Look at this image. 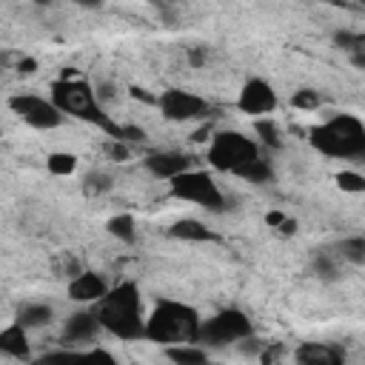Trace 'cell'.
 <instances>
[{"label": "cell", "mask_w": 365, "mask_h": 365, "mask_svg": "<svg viewBox=\"0 0 365 365\" xmlns=\"http://www.w3.org/2000/svg\"><path fill=\"white\" fill-rule=\"evenodd\" d=\"M168 237L182 240V242H214L217 240V234L205 222H200L194 217H182V220L171 222L168 225Z\"/></svg>", "instance_id": "9a60e30c"}, {"label": "cell", "mask_w": 365, "mask_h": 365, "mask_svg": "<svg viewBox=\"0 0 365 365\" xmlns=\"http://www.w3.org/2000/svg\"><path fill=\"white\" fill-rule=\"evenodd\" d=\"M336 188L345 191V194H365V174L354 171V168H342L336 177H334Z\"/></svg>", "instance_id": "603a6c76"}, {"label": "cell", "mask_w": 365, "mask_h": 365, "mask_svg": "<svg viewBox=\"0 0 365 365\" xmlns=\"http://www.w3.org/2000/svg\"><path fill=\"white\" fill-rule=\"evenodd\" d=\"M351 63H354L356 68H365V51H359V54H351Z\"/></svg>", "instance_id": "e575fe53"}, {"label": "cell", "mask_w": 365, "mask_h": 365, "mask_svg": "<svg viewBox=\"0 0 365 365\" xmlns=\"http://www.w3.org/2000/svg\"><path fill=\"white\" fill-rule=\"evenodd\" d=\"M54 319V308L48 302H23L17 311V322L23 328H43Z\"/></svg>", "instance_id": "e0dca14e"}, {"label": "cell", "mask_w": 365, "mask_h": 365, "mask_svg": "<svg viewBox=\"0 0 365 365\" xmlns=\"http://www.w3.org/2000/svg\"><path fill=\"white\" fill-rule=\"evenodd\" d=\"M205 160L214 171L222 174H234V177H245L259 160V143L237 128H222L217 134H211L208 148H205Z\"/></svg>", "instance_id": "5b68a950"}, {"label": "cell", "mask_w": 365, "mask_h": 365, "mask_svg": "<svg viewBox=\"0 0 365 365\" xmlns=\"http://www.w3.org/2000/svg\"><path fill=\"white\" fill-rule=\"evenodd\" d=\"M168 191H171L174 200L194 202V205H200L205 211H214V214L225 211V197H222L217 180L202 168H191V171L174 177L168 182Z\"/></svg>", "instance_id": "8992f818"}, {"label": "cell", "mask_w": 365, "mask_h": 365, "mask_svg": "<svg viewBox=\"0 0 365 365\" xmlns=\"http://www.w3.org/2000/svg\"><path fill=\"white\" fill-rule=\"evenodd\" d=\"M34 68H37V63H34L31 57H26V60H20V71H26V74H29V71H34Z\"/></svg>", "instance_id": "836d02e7"}, {"label": "cell", "mask_w": 365, "mask_h": 365, "mask_svg": "<svg viewBox=\"0 0 365 365\" xmlns=\"http://www.w3.org/2000/svg\"><path fill=\"white\" fill-rule=\"evenodd\" d=\"M279 106V97L274 91V86L262 77H248L237 94V108L242 114H251L257 120H262L265 114H271Z\"/></svg>", "instance_id": "30bf717a"}, {"label": "cell", "mask_w": 365, "mask_h": 365, "mask_svg": "<svg viewBox=\"0 0 365 365\" xmlns=\"http://www.w3.org/2000/svg\"><path fill=\"white\" fill-rule=\"evenodd\" d=\"M248 336H254V328H251L248 314L240 311V308H222L214 317L202 319V328H200V339L197 342H202V348H225V345L242 342Z\"/></svg>", "instance_id": "52a82bcc"}, {"label": "cell", "mask_w": 365, "mask_h": 365, "mask_svg": "<svg viewBox=\"0 0 365 365\" xmlns=\"http://www.w3.org/2000/svg\"><path fill=\"white\" fill-rule=\"evenodd\" d=\"M334 43H336L342 51H348V57L365 51V34H356V31H345V29H342V31L334 34Z\"/></svg>", "instance_id": "d4e9b609"}, {"label": "cell", "mask_w": 365, "mask_h": 365, "mask_svg": "<svg viewBox=\"0 0 365 365\" xmlns=\"http://www.w3.org/2000/svg\"><path fill=\"white\" fill-rule=\"evenodd\" d=\"M9 108L31 128L37 131H51V128H60L66 114L51 103V97H40V94H31V91H20V94H11L9 97Z\"/></svg>", "instance_id": "ba28073f"}, {"label": "cell", "mask_w": 365, "mask_h": 365, "mask_svg": "<svg viewBox=\"0 0 365 365\" xmlns=\"http://www.w3.org/2000/svg\"><path fill=\"white\" fill-rule=\"evenodd\" d=\"M200 328H202V319L197 308L177 302V299H160L145 319V339L163 348L191 345L200 339Z\"/></svg>", "instance_id": "277c9868"}, {"label": "cell", "mask_w": 365, "mask_h": 365, "mask_svg": "<svg viewBox=\"0 0 365 365\" xmlns=\"http://www.w3.org/2000/svg\"><path fill=\"white\" fill-rule=\"evenodd\" d=\"M277 231H282V234H294V231H297V222H294V220H288V217H285V222H282V225H279V228H277Z\"/></svg>", "instance_id": "d6a6232c"}, {"label": "cell", "mask_w": 365, "mask_h": 365, "mask_svg": "<svg viewBox=\"0 0 365 365\" xmlns=\"http://www.w3.org/2000/svg\"><path fill=\"white\" fill-rule=\"evenodd\" d=\"M154 106L160 108V114L168 123H191V120H202L208 114L205 97L185 91V88H165L160 97H154Z\"/></svg>", "instance_id": "9c48e42d"}, {"label": "cell", "mask_w": 365, "mask_h": 365, "mask_svg": "<svg viewBox=\"0 0 365 365\" xmlns=\"http://www.w3.org/2000/svg\"><path fill=\"white\" fill-rule=\"evenodd\" d=\"M265 222H268L271 228H279V225L285 222V214H282V211H268V214H265Z\"/></svg>", "instance_id": "1f68e13d"}, {"label": "cell", "mask_w": 365, "mask_h": 365, "mask_svg": "<svg viewBox=\"0 0 365 365\" xmlns=\"http://www.w3.org/2000/svg\"><path fill=\"white\" fill-rule=\"evenodd\" d=\"M77 365H120V359H117L111 351H106V348H100V345H91V348L80 351Z\"/></svg>", "instance_id": "cb8c5ba5"}, {"label": "cell", "mask_w": 365, "mask_h": 365, "mask_svg": "<svg viewBox=\"0 0 365 365\" xmlns=\"http://www.w3.org/2000/svg\"><path fill=\"white\" fill-rule=\"evenodd\" d=\"M108 291H111V285L106 282V277L100 271H91V268L77 271L68 279V299L71 302H80V305H86V302L88 305H97Z\"/></svg>", "instance_id": "8fae6325"}, {"label": "cell", "mask_w": 365, "mask_h": 365, "mask_svg": "<svg viewBox=\"0 0 365 365\" xmlns=\"http://www.w3.org/2000/svg\"><path fill=\"white\" fill-rule=\"evenodd\" d=\"M308 143L314 151L331 160L365 163V123L356 114H331L325 123L308 128Z\"/></svg>", "instance_id": "3957f363"}, {"label": "cell", "mask_w": 365, "mask_h": 365, "mask_svg": "<svg viewBox=\"0 0 365 365\" xmlns=\"http://www.w3.org/2000/svg\"><path fill=\"white\" fill-rule=\"evenodd\" d=\"M143 165L148 174H154L157 180H174L185 171H191V157L182 151H154L143 157Z\"/></svg>", "instance_id": "7c38bea8"}, {"label": "cell", "mask_w": 365, "mask_h": 365, "mask_svg": "<svg viewBox=\"0 0 365 365\" xmlns=\"http://www.w3.org/2000/svg\"><path fill=\"white\" fill-rule=\"evenodd\" d=\"M297 365H345V356L325 342H302L294 351Z\"/></svg>", "instance_id": "5bb4252c"}, {"label": "cell", "mask_w": 365, "mask_h": 365, "mask_svg": "<svg viewBox=\"0 0 365 365\" xmlns=\"http://www.w3.org/2000/svg\"><path fill=\"white\" fill-rule=\"evenodd\" d=\"M103 325V331H108L111 336L123 339V342H137L145 339V314H143V294L137 288V282H117L111 285V291L91 308Z\"/></svg>", "instance_id": "6da1fadb"}, {"label": "cell", "mask_w": 365, "mask_h": 365, "mask_svg": "<svg viewBox=\"0 0 365 365\" xmlns=\"http://www.w3.org/2000/svg\"><path fill=\"white\" fill-rule=\"evenodd\" d=\"M46 168H48V174H54V177H68V174H74V168H77V157H74L71 151H54V154L46 157Z\"/></svg>", "instance_id": "44dd1931"}, {"label": "cell", "mask_w": 365, "mask_h": 365, "mask_svg": "<svg viewBox=\"0 0 365 365\" xmlns=\"http://www.w3.org/2000/svg\"><path fill=\"white\" fill-rule=\"evenodd\" d=\"M106 231H108L114 240L125 242V245H131V242L137 240V222H134L131 214H114V217L106 222Z\"/></svg>", "instance_id": "d6986e66"}, {"label": "cell", "mask_w": 365, "mask_h": 365, "mask_svg": "<svg viewBox=\"0 0 365 365\" xmlns=\"http://www.w3.org/2000/svg\"><path fill=\"white\" fill-rule=\"evenodd\" d=\"M165 356L174 365H211L208 348H202L197 342H191V345H171V348H165Z\"/></svg>", "instance_id": "ac0fdd59"}, {"label": "cell", "mask_w": 365, "mask_h": 365, "mask_svg": "<svg viewBox=\"0 0 365 365\" xmlns=\"http://www.w3.org/2000/svg\"><path fill=\"white\" fill-rule=\"evenodd\" d=\"M314 274H317L319 279H325V282H334V279L339 277L336 262H334L328 254H317V257H314Z\"/></svg>", "instance_id": "4316f807"}, {"label": "cell", "mask_w": 365, "mask_h": 365, "mask_svg": "<svg viewBox=\"0 0 365 365\" xmlns=\"http://www.w3.org/2000/svg\"><path fill=\"white\" fill-rule=\"evenodd\" d=\"M86 182H88V191H106L108 188V180L103 174H91Z\"/></svg>", "instance_id": "f546056e"}, {"label": "cell", "mask_w": 365, "mask_h": 365, "mask_svg": "<svg viewBox=\"0 0 365 365\" xmlns=\"http://www.w3.org/2000/svg\"><path fill=\"white\" fill-rule=\"evenodd\" d=\"M106 154H108L114 163H123V160H128V148L123 145V140H111V143L106 145Z\"/></svg>", "instance_id": "f1b7e54d"}, {"label": "cell", "mask_w": 365, "mask_h": 365, "mask_svg": "<svg viewBox=\"0 0 365 365\" xmlns=\"http://www.w3.org/2000/svg\"><path fill=\"white\" fill-rule=\"evenodd\" d=\"M100 331H103V325H100V319H97L94 311H77V314H71L66 319L63 339L68 345H86V342H94L100 336Z\"/></svg>", "instance_id": "4fadbf2b"}, {"label": "cell", "mask_w": 365, "mask_h": 365, "mask_svg": "<svg viewBox=\"0 0 365 365\" xmlns=\"http://www.w3.org/2000/svg\"><path fill=\"white\" fill-rule=\"evenodd\" d=\"M29 328H23L20 322H11L0 331V351L6 356H14V359H29L31 351H29Z\"/></svg>", "instance_id": "2e32d148"}, {"label": "cell", "mask_w": 365, "mask_h": 365, "mask_svg": "<svg viewBox=\"0 0 365 365\" xmlns=\"http://www.w3.org/2000/svg\"><path fill=\"white\" fill-rule=\"evenodd\" d=\"M254 134H257L259 143L268 145V148H279V145H282V131H279V125H277L271 117L257 120V123H254Z\"/></svg>", "instance_id": "7402d4cb"}, {"label": "cell", "mask_w": 365, "mask_h": 365, "mask_svg": "<svg viewBox=\"0 0 365 365\" xmlns=\"http://www.w3.org/2000/svg\"><path fill=\"white\" fill-rule=\"evenodd\" d=\"M123 140H145V131L137 125H123Z\"/></svg>", "instance_id": "4dcf8cb0"}, {"label": "cell", "mask_w": 365, "mask_h": 365, "mask_svg": "<svg viewBox=\"0 0 365 365\" xmlns=\"http://www.w3.org/2000/svg\"><path fill=\"white\" fill-rule=\"evenodd\" d=\"M291 106H297V108H317V106H319V91H314V88H299V91L291 94Z\"/></svg>", "instance_id": "83f0119b"}, {"label": "cell", "mask_w": 365, "mask_h": 365, "mask_svg": "<svg viewBox=\"0 0 365 365\" xmlns=\"http://www.w3.org/2000/svg\"><path fill=\"white\" fill-rule=\"evenodd\" d=\"M48 97L51 103L66 114V117H74L80 123H91L94 128H103L111 140H123V125H117L111 120V114L106 111L100 94L86 83V80H77V77H60L48 86Z\"/></svg>", "instance_id": "7a4b0ae2"}, {"label": "cell", "mask_w": 365, "mask_h": 365, "mask_svg": "<svg viewBox=\"0 0 365 365\" xmlns=\"http://www.w3.org/2000/svg\"><path fill=\"white\" fill-rule=\"evenodd\" d=\"M336 251H339V257H342L345 262H351V265H365V237H362V234H354V237L339 240Z\"/></svg>", "instance_id": "ffe728a7"}, {"label": "cell", "mask_w": 365, "mask_h": 365, "mask_svg": "<svg viewBox=\"0 0 365 365\" xmlns=\"http://www.w3.org/2000/svg\"><path fill=\"white\" fill-rule=\"evenodd\" d=\"M77 356H80L77 348H57V351L43 354L34 365H77Z\"/></svg>", "instance_id": "484cf974"}]
</instances>
